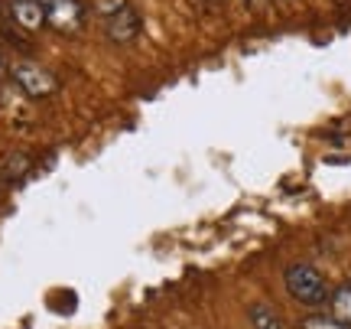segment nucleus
Segmentation results:
<instances>
[{"label":"nucleus","instance_id":"1a4fd4ad","mask_svg":"<svg viewBox=\"0 0 351 329\" xmlns=\"http://www.w3.org/2000/svg\"><path fill=\"white\" fill-rule=\"evenodd\" d=\"M26 166H29V157H26V153H13L10 160H7V177H10V179L23 177Z\"/></svg>","mask_w":351,"mask_h":329},{"label":"nucleus","instance_id":"6e6552de","mask_svg":"<svg viewBox=\"0 0 351 329\" xmlns=\"http://www.w3.org/2000/svg\"><path fill=\"white\" fill-rule=\"evenodd\" d=\"M302 329H348L345 323H339L335 317H306Z\"/></svg>","mask_w":351,"mask_h":329},{"label":"nucleus","instance_id":"20e7f679","mask_svg":"<svg viewBox=\"0 0 351 329\" xmlns=\"http://www.w3.org/2000/svg\"><path fill=\"white\" fill-rule=\"evenodd\" d=\"M140 26H143L140 23V13L134 7H121L117 13L108 16V36L114 43H134L140 36Z\"/></svg>","mask_w":351,"mask_h":329},{"label":"nucleus","instance_id":"39448f33","mask_svg":"<svg viewBox=\"0 0 351 329\" xmlns=\"http://www.w3.org/2000/svg\"><path fill=\"white\" fill-rule=\"evenodd\" d=\"M10 16L20 30L36 33V30H43V23H46V3H43V0H13Z\"/></svg>","mask_w":351,"mask_h":329},{"label":"nucleus","instance_id":"423d86ee","mask_svg":"<svg viewBox=\"0 0 351 329\" xmlns=\"http://www.w3.org/2000/svg\"><path fill=\"white\" fill-rule=\"evenodd\" d=\"M328 310H332V317L339 319V323H345L351 329V284H341L339 291H332Z\"/></svg>","mask_w":351,"mask_h":329},{"label":"nucleus","instance_id":"9d476101","mask_svg":"<svg viewBox=\"0 0 351 329\" xmlns=\"http://www.w3.org/2000/svg\"><path fill=\"white\" fill-rule=\"evenodd\" d=\"M121 7H127V0H95V10L104 13V16H111V13H117Z\"/></svg>","mask_w":351,"mask_h":329},{"label":"nucleus","instance_id":"0eeeda50","mask_svg":"<svg viewBox=\"0 0 351 329\" xmlns=\"http://www.w3.org/2000/svg\"><path fill=\"white\" fill-rule=\"evenodd\" d=\"M247 317H251L254 329H287L283 326V319L276 317V310L274 306H267V304H254L251 310H247Z\"/></svg>","mask_w":351,"mask_h":329},{"label":"nucleus","instance_id":"f03ea898","mask_svg":"<svg viewBox=\"0 0 351 329\" xmlns=\"http://www.w3.org/2000/svg\"><path fill=\"white\" fill-rule=\"evenodd\" d=\"M10 78H13V85L23 91V95H29V98H49L52 91L59 89L56 76L46 72V69H39L36 63H13Z\"/></svg>","mask_w":351,"mask_h":329},{"label":"nucleus","instance_id":"9b49d317","mask_svg":"<svg viewBox=\"0 0 351 329\" xmlns=\"http://www.w3.org/2000/svg\"><path fill=\"white\" fill-rule=\"evenodd\" d=\"M43 3H49V0H43Z\"/></svg>","mask_w":351,"mask_h":329},{"label":"nucleus","instance_id":"f257e3e1","mask_svg":"<svg viewBox=\"0 0 351 329\" xmlns=\"http://www.w3.org/2000/svg\"><path fill=\"white\" fill-rule=\"evenodd\" d=\"M287 291H289V297L302 306H326L328 297H332L326 277H322L313 264L287 267Z\"/></svg>","mask_w":351,"mask_h":329},{"label":"nucleus","instance_id":"7ed1b4c3","mask_svg":"<svg viewBox=\"0 0 351 329\" xmlns=\"http://www.w3.org/2000/svg\"><path fill=\"white\" fill-rule=\"evenodd\" d=\"M46 23L52 30L65 33V36L78 33L85 26V7H82V0H49L46 3Z\"/></svg>","mask_w":351,"mask_h":329}]
</instances>
